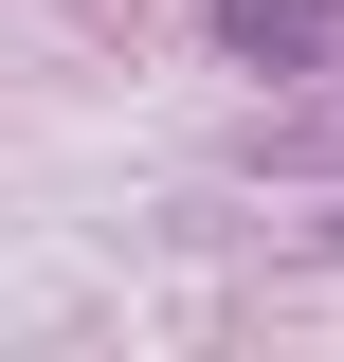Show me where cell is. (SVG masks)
<instances>
[{
    "instance_id": "cell-1",
    "label": "cell",
    "mask_w": 344,
    "mask_h": 362,
    "mask_svg": "<svg viewBox=\"0 0 344 362\" xmlns=\"http://www.w3.org/2000/svg\"><path fill=\"white\" fill-rule=\"evenodd\" d=\"M217 54H254V73H326V54H344V0H217Z\"/></svg>"
}]
</instances>
